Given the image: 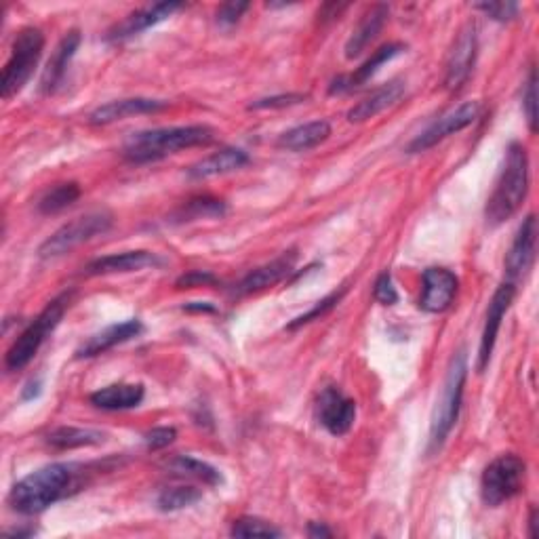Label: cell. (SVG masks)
<instances>
[{"instance_id": "obj_6", "label": "cell", "mask_w": 539, "mask_h": 539, "mask_svg": "<svg viewBox=\"0 0 539 539\" xmlns=\"http://www.w3.org/2000/svg\"><path fill=\"white\" fill-rule=\"evenodd\" d=\"M43 49H45V34L38 28L28 26L17 32L11 47V57L3 70V83H0L3 99L15 97L26 87V83L30 81V76L38 66V59L43 55Z\"/></svg>"}, {"instance_id": "obj_38", "label": "cell", "mask_w": 539, "mask_h": 539, "mask_svg": "<svg viewBox=\"0 0 539 539\" xmlns=\"http://www.w3.org/2000/svg\"><path fill=\"white\" fill-rule=\"evenodd\" d=\"M219 285V278L207 270H192L177 278V289H196V287H213Z\"/></svg>"}, {"instance_id": "obj_19", "label": "cell", "mask_w": 539, "mask_h": 539, "mask_svg": "<svg viewBox=\"0 0 539 539\" xmlns=\"http://www.w3.org/2000/svg\"><path fill=\"white\" fill-rule=\"evenodd\" d=\"M81 43H83V36L78 30H70L62 41H59V45L55 47L51 59L47 62V68L43 70L38 91H41L43 95H51L59 89V85L64 83L70 62L74 59L78 47H81Z\"/></svg>"}, {"instance_id": "obj_21", "label": "cell", "mask_w": 539, "mask_h": 539, "mask_svg": "<svg viewBox=\"0 0 539 539\" xmlns=\"http://www.w3.org/2000/svg\"><path fill=\"white\" fill-rule=\"evenodd\" d=\"M142 331H144V325L142 321H137V318H131V321L118 323V325H110L104 331L91 335L87 342L76 350V358H93V356L104 354L116 346L129 342V339L137 337Z\"/></svg>"}, {"instance_id": "obj_12", "label": "cell", "mask_w": 539, "mask_h": 539, "mask_svg": "<svg viewBox=\"0 0 539 539\" xmlns=\"http://www.w3.org/2000/svg\"><path fill=\"white\" fill-rule=\"evenodd\" d=\"M535 245H537V219L535 215H529L525 222L518 228L514 241L510 245V251L506 253V281L516 285L521 278L527 276L535 262Z\"/></svg>"}, {"instance_id": "obj_14", "label": "cell", "mask_w": 539, "mask_h": 539, "mask_svg": "<svg viewBox=\"0 0 539 539\" xmlns=\"http://www.w3.org/2000/svg\"><path fill=\"white\" fill-rule=\"evenodd\" d=\"M478 53V38H476V28L474 24H468L462 32H459L457 41L453 43V49L447 59V70H445V87L449 91H457L462 87L474 68Z\"/></svg>"}, {"instance_id": "obj_24", "label": "cell", "mask_w": 539, "mask_h": 539, "mask_svg": "<svg viewBox=\"0 0 539 539\" xmlns=\"http://www.w3.org/2000/svg\"><path fill=\"white\" fill-rule=\"evenodd\" d=\"M245 165H249V154L245 150L224 148V150L213 152L211 156L203 158V161H198L196 165H192L188 169V177L198 179V182H201V179L238 171V169H243Z\"/></svg>"}, {"instance_id": "obj_16", "label": "cell", "mask_w": 539, "mask_h": 539, "mask_svg": "<svg viewBox=\"0 0 539 539\" xmlns=\"http://www.w3.org/2000/svg\"><path fill=\"white\" fill-rule=\"evenodd\" d=\"M295 262H297V253L295 251H287L281 257L272 259V262L259 266L255 270H251L241 283L234 287V295L236 297H247L259 291H266L278 283H283L285 278L295 270Z\"/></svg>"}, {"instance_id": "obj_43", "label": "cell", "mask_w": 539, "mask_h": 539, "mask_svg": "<svg viewBox=\"0 0 539 539\" xmlns=\"http://www.w3.org/2000/svg\"><path fill=\"white\" fill-rule=\"evenodd\" d=\"M529 535L537 537V510L535 508L531 510V516H529Z\"/></svg>"}, {"instance_id": "obj_20", "label": "cell", "mask_w": 539, "mask_h": 539, "mask_svg": "<svg viewBox=\"0 0 539 539\" xmlns=\"http://www.w3.org/2000/svg\"><path fill=\"white\" fill-rule=\"evenodd\" d=\"M405 49L407 47L403 43H390V45L379 47L361 68H356V72H352L348 76L335 78V81L329 87V95H342V93H348V91L363 87L379 72V68H382L388 62H392V59L401 55Z\"/></svg>"}, {"instance_id": "obj_37", "label": "cell", "mask_w": 539, "mask_h": 539, "mask_svg": "<svg viewBox=\"0 0 539 539\" xmlns=\"http://www.w3.org/2000/svg\"><path fill=\"white\" fill-rule=\"evenodd\" d=\"M373 297L382 306H394L398 302V293H396V287L392 283L390 272H382L377 276L375 287H373Z\"/></svg>"}, {"instance_id": "obj_27", "label": "cell", "mask_w": 539, "mask_h": 539, "mask_svg": "<svg viewBox=\"0 0 539 539\" xmlns=\"http://www.w3.org/2000/svg\"><path fill=\"white\" fill-rule=\"evenodd\" d=\"M167 470L173 472L175 476L184 478H194V481H201L209 487H219L224 485V476L215 466L203 462V459H196L190 455H175L167 462Z\"/></svg>"}, {"instance_id": "obj_30", "label": "cell", "mask_w": 539, "mask_h": 539, "mask_svg": "<svg viewBox=\"0 0 539 539\" xmlns=\"http://www.w3.org/2000/svg\"><path fill=\"white\" fill-rule=\"evenodd\" d=\"M203 497V493L192 485H179V487H169L163 489L156 497V506L161 512H177L194 506L198 499Z\"/></svg>"}, {"instance_id": "obj_1", "label": "cell", "mask_w": 539, "mask_h": 539, "mask_svg": "<svg viewBox=\"0 0 539 539\" xmlns=\"http://www.w3.org/2000/svg\"><path fill=\"white\" fill-rule=\"evenodd\" d=\"M213 137L215 131L209 125H184L139 131L133 133L125 142L123 156L133 165L156 163L182 150L207 146L213 142Z\"/></svg>"}, {"instance_id": "obj_5", "label": "cell", "mask_w": 539, "mask_h": 539, "mask_svg": "<svg viewBox=\"0 0 539 539\" xmlns=\"http://www.w3.org/2000/svg\"><path fill=\"white\" fill-rule=\"evenodd\" d=\"M70 299L72 293H62L51 299L45 310L34 318V323H30L28 329L15 339L5 356V365L9 371L24 369L32 361L36 352L45 344V339L62 323V318L70 306Z\"/></svg>"}, {"instance_id": "obj_29", "label": "cell", "mask_w": 539, "mask_h": 539, "mask_svg": "<svg viewBox=\"0 0 539 539\" xmlns=\"http://www.w3.org/2000/svg\"><path fill=\"white\" fill-rule=\"evenodd\" d=\"M78 198H81V186L76 182H66V184H57L53 188H49L41 201H38V211L43 215H53L68 209L70 205H74Z\"/></svg>"}, {"instance_id": "obj_26", "label": "cell", "mask_w": 539, "mask_h": 539, "mask_svg": "<svg viewBox=\"0 0 539 539\" xmlns=\"http://www.w3.org/2000/svg\"><path fill=\"white\" fill-rule=\"evenodd\" d=\"M331 135V125L327 121H312L306 125L293 127L278 137V148L289 152H308L327 142Z\"/></svg>"}, {"instance_id": "obj_23", "label": "cell", "mask_w": 539, "mask_h": 539, "mask_svg": "<svg viewBox=\"0 0 539 539\" xmlns=\"http://www.w3.org/2000/svg\"><path fill=\"white\" fill-rule=\"evenodd\" d=\"M403 95H405V83L401 81V78H396V81H390L388 85L379 87L375 93H371L369 97H365L363 102H358L348 112V121L350 123L371 121V118H375L377 114H382L384 110H388L390 106H394Z\"/></svg>"}, {"instance_id": "obj_31", "label": "cell", "mask_w": 539, "mask_h": 539, "mask_svg": "<svg viewBox=\"0 0 539 539\" xmlns=\"http://www.w3.org/2000/svg\"><path fill=\"white\" fill-rule=\"evenodd\" d=\"M224 215H226L224 201L211 198V196H198L188 201L177 217L182 219V222H192V219H209V217H224Z\"/></svg>"}, {"instance_id": "obj_40", "label": "cell", "mask_w": 539, "mask_h": 539, "mask_svg": "<svg viewBox=\"0 0 539 539\" xmlns=\"http://www.w3.org/2000/svg\"><path fill=\"white\" fill-rule=\"evenodd\" d=\"M249 3H224L217 9V24L219 26H234L236 22H241V17L249 9Z\"/></svg>"}, {"instance_id": "obj_42", "label": "cell", "mask_w": 539, "mask_h": 539, "mask_svg": "<svg viewBox=\"0 0 539 539\" xmlns=\"http://www.w3.org/2000/svg\"><path fill=\"white\" fill-rule=\"evenodd\" d=\"M184 310H188V312H215V308L209 302H192V304L184 306Z\"/></svg>"}, {"instance_id": "obj_15", "label": "cell", "mask_w": 539, "mask_h": 539, "mask_svg": "<svg viewBox=\"0 0 539 539\" xmlns=\"http://www.w3.org/2000/svg\"><path fill=\"white\" fill-rule=\"evenodd\" d=\"M182 9H184V3H154V5L142 7V9H137V11L129 13L121 24H116L108 32L106 38H108V41H112V43L127 41V38L142 34L148 28L165 22V19H169L173 13L182 11Z\"/></svg>"}, {"instance_id": "obj_8", "label": "cell", "mask_w": 539, "mask_h": 539, "mask_svg": "<svg viewBox=\"0 0 539 539\" xmlns=\"http://www.w3.org/2000/svg\"><path fill=\"white\" fill-rule=\"evenodd\" d=\"M114 224V217L108 211H91L87 215H81L72 219V222L64 224L59 230H55L47 241L38 249V255L43 259L62 257L76 247L89 243L91 238L106 234Z\"/></svg>"}, {"instance_id": "obj_3", "label": "cell", "mask_w": 539, "mask_h": 539, "mask_svg": "<svg viewBox=\"0 0 539 539\" xmlns=\"http://www.w3.org/2000/svg\"><path fill=\"white\" fill-rule=\"evenodd\" d=\"M529 192V154L527 148L518 142H512L506 150L504 167L499 173L495 190L489 198L485 217L491 228L504 224L521 205L525 203Z\"/></svg>"}, {"instance_id": "obj_11", "label": "cell", "mask_w": 539, "mask_h": 539, "mask_svg": "<svg viewBox=\"0 0 539 539\" xmlns=\"http://www.w3.org/2000/svg\"><path fill=\"white\" fill-rule=\"evenodd\" d=\"M316 417L329 434L344 436L354 426L356 403L337 388H325L318 396Z\"/></svg>"}, {"instance_id": "obj_13", "label": "cell", "mask_w": 539, "mask_h": 539, "mask_svg": "<svg viewBox=\"0 0 539 539\" xmlns=\"http://www.w3.org/2000/svg\"><path fill=\"white\" fill-rule=\"evenodd\" d=\"M459 278L447 268H428L422 276V297L419 308L428 314H441L451 308L457 295Z\"/></svg>"}, {"instance_id": "obj_18", "label": "cell", "mask_w": 539, "mask_h": 539, "mask_svg": "<svg viewBox=\"0 0 539 539\" xmlns=\"http://www.w3.org/2000/svg\"><path fill=\"white\" fill-rule=\"evenodd\" d=\"M163 259L152 251H125L97 257L85 268L87 276H108V274H127L146 268L161 266Z\"/></svg>"}, {"instance_id": "obj_32", "label": "cell", "mask_w": 539, "mask_h": 539, "mask_svg": "<svg viewBox=\"0 0 539 539\" xmlns=\"http://www.w3.org/2000/svg\"><path fill=\"white\" fill-rule=\"evenodd\" d=\"M230 535L232 537H281L283 531L257 516H243V518H238V521H234Z\"/></svg>"}, {"instance_id": "obj_10", "label": "cell", "mask_w": 539, "mask_h": 539, "mask_svg": "<svg viewBox=\"0 0 539 539\" xmlns=\"http://www.w3.org/2000/svg\"><path fill=\"white\" fill-rule=\"evenodd\" d=\"M514 295H516V285L506 281L495 289V293L491 297L489 308H487V318H485V329L481 335V348H478V363H476L478 373H485L489 363H491L499 329H502V321L512 306Z\"/></svg>"}, {"instance_id": "obj_28", "label": "cell", "mask_w": 539, "mask_h": 539, "mask_svg": "<svg viewBox=\"0 0 539 539\" xmlns=\"http://www.w3.org/2000/svg\"><path fill=\"white\" fill-rule=\"evenodd\" d=\"M47 443L53 449H81V447H95L106 443V434L93 430V428H76V426H62L55 428L47 434Z\"/></svg>"}, {"instance_id": "obj_39", "label": "cell", "mask_w": 539, "mask_h": 539, "mask_svg": "<svg viewBox=\"0 0 539 539\" xmlns=\"http://www.w3.org/2000/svg\"><path fill=\"white\" fill-rule=\"evenodd\" d=\"M177 438V430L175 428H167V426H161V428H154L150 430L144 441H146V447L150 451H161L165 447H169L173 441Z\"/></svg>"}, {"instance_id": "obj_44", "label": "cell", "mask_w": 539, "mask_h": 539, "mask_svg": "<svg viewBox=\"0 0 539 539\" xmlns=\"http://www.w3.org/2000/svg\"><path fill=\"white\" fill-rule=\"evenodd\" d=\"M34 531L32 529H15V531H7L5 535L7 537H28V535H32Z\"/></svg>"}, {"instance_id": "obj_36", "label": "cell", "mask_w": 539, "mask_h": 539, "mask_svg": "<svg viewBox=\"0 0 539 539\" xmlns=\"http://www.w3.org/2000/svg\"><path fill=\"white\" fill-rule=\"evenodd\" d=\"M474 9L483 11L489 15L495 22H512V19L518 15V3H512V0H506V3H478Z\"/></svg>"}, {"instance_id": "obj_35", "label": "cell", "mask_w": 539, "mask_h": 539, "mask_svg": "<svg viewBox=\"0 0 539 539\" xmlns=\"http://www.w3.org/2000/svg\"><path fill=\"white\" fill-rule=\"evenodd\" d=\"M308 95L304 93H283V95H272V97H264L257 99V102L249 104L247 110H276V108H287V106H297L306 102Z\"/></svg>"}, {"instance_id": "obj_7", "label": "cell", "mask_w": 539, "mask_h": 539, "mask_svg": "<svg viewBox=\"0 0 539 539\" xmlns=\"http://www.w3.org/2000/svg\"><path fill=\"white\" fill-rule=\"evenodd\" d=\"M527 464L514 453L495 457L481 478V495L489 508L502 506L523 491Z\"/></svg>"}, {"instance_id": "obj_2", "label": "cell", "mask_w": 539, "mask_h": 539, "mask_svg": "<svg viewBox=\"0 0 539 539\" xmlns=\"http://www.w3.org/2000/svg\"><path fill=\"white\" fill-rule=\"evenodd\" d=\"M76 478V466L49 464L17 481L9 493V504L19 514H41L68 495Z\"/></svg>"}, {"instance_id": "obj_17", "label": "cell", "mask_w": 539, "mask_h": 539, "mask_svg": "<svg viewBox=\"0 0 539 539\" xmlns=\"http://www.w3.org/2000/svg\"><path fill=\"white\" fill-rule=\"evenodd\" d=\"M169 106L165 99H152V97H127V99H114L104 106L95 108L89 114V123L95 127L112 125L116 121H123V118L137 116V114H154L161 112Z\"/></svg>"}, {"instance_id": "obj_9", "label": "cell", "mask_w": 539, "mask_h": 539, "mask_svg": "<svg viewBox=\"0 0 539 539\" xmlns=\"http://www.w3.org/2000/svg\"><path fill=\"white\" fill-rule=\"evenodd\" d=\"M478 112H481V106H478V102H466L462 106H457L455 110L447 112L445 116L438 118V121H434L426 131L419 133L407 146V152L419 154V152H426V150L434 148L438 142H443L445 137L470 127L476 121Z\"/></svg>"}, {"instance_id": "obj_34", "label": "cell", "mask_w": 539, "mask_h": 539, "mask_svg": "<svg viewBox=\"0 0 539 539\" xmlns=\"http://www.w3.org/2000/svg\"><path fill=\"white\" fill-rule=\"evenodd\" d=\"M523 110H525L531 133H535L537 131V74H535V68L529 70V78L525 83Z\"/></svg>"}, {"instance_id": "obj_33", "label": "cell", "mask_w": 539, "mask_h": 539, "mask_svg": "<svg viewBox=\"0 0 539 539\" xmlns=\"http://www.w3.org/2000/svg\"><path fill=\"white\" fill-rule=\"evenodd\" d=\"M344 293H346V287H342V289H339V291H333V293H329L327 297H323L321 299V302H316V306L312 308V310H308L306 314H302V316H297L295 318V321L293 323H289L287 325V329L289 331H295V329H299V327H304V325H308V323H312V321H321V318L323 316H327L339 302H342V297H344Z\"/></svg>"}, {"instance_id": "obj_22", "label": "cell", "mask_w": 539, "mask_h": 539, "mask_svg": "<svg viewBox=\"0 0 539 539\" xmlns=\"http://www.w3.org/2000/svg\"><path fill=\"white\" fill-rule=\"evenodd\" d=\"M388 17H390V7L388 5H373L363 15V19L358 22V26L352 30L348 43H346V57L354 59V57L361 55L379 36V32L384 30Z\"/></svg>"}, {"instance_id": "obj_25", "label": "cell", "mask_w": 539, "mask_h": 539, "mask_svg": "<svg viewBox=\"0 0 539 539\" xmlns=\"http://www.w3.org/2000/svg\"><path fill=\"white\" fill-rule=\"evenodd\" d=\"M144 396L146 390L142 384H112L93 392L89 403L104 411H125L142 405Z\"/></svg>"}, {"instance_id": "obj_4", "label": "cell", "mask_w": 539, "mask_h": 539, "mask_svg": "<svg viewBox=\"0 0 539 539\" xmlns=\"http://www.w3.org/2000/svg\"><path fill=\"white\" fill-rule=\"evenodd\" d=\"M468 377V358L464 352H457L451 358V365L445 377L443 394L438 398V403L432 413L430 422V438H428V451L434 453L445 445L449 438L457 417L459 409H462V398H464V386Z\"/></svg>"}, {"instance_id": "obj_41", "label": "cell", "mask_w": 539, "mask_h": 539, "mask_svg": "<svg viewBox=\"0 0 539 539\" xmlns=\"http://www.w3.org/2000/svg\"><path fill=\"white\" fill-rule=\"evenodd\" d=\"M308 535L312 539H321V537H333V531L329 527H325L323 523H310L308 525Z\"/></svg>"}]
</instances>
